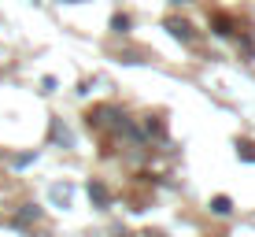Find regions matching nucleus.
Wrapping results in <instances>:
<instances>
[{
    "label": "nucleus",
    "mask_w": 255,
    "mask_h": 237,
    "mask_svg": "<svg viewBox=\"0 0 255 237\" xmlns=\"http://www.w3.org/2000/svg\"><path fill=\"white\" fill-rule=\"evenodd\" d=\"M166 30H170L178 41H189V37H192V30H189L185 22H178V19H170V22H166Z\"/></svg>",
    "instance_id": "2"
},
{
    "label": "nucleus",
    "mask_w": 255,
    "mask_h": 237,
    "mask_svg": "<svg viewBox=\"0 0 255 237\" xmlns=\"http://www.w3.org/2000/svg\"><path fill=\"white\" fill-rule=\"evenodd\" d=\"M174 4H185V0H174Z\"/></svg>",
    "instance_id": "5"
},
{
    "label": "nucleus",
    "mask_w": 255,
    "mask_h": 237,
    "mask_svg": "<svg viewBox=\"0 0 255 237\" xmlns=\"http://www.w3.org/2000/svg\"><path fill=\"white\" fill-rule=\"evenodd\" d=\"M89 200H93L96 208H108V204H111V193L104 189L100 182H89Z\"/></svg>",
    "instance_id": "1"
},
{
    "label": "nucleus",
    "mask_w": 255,
    "mask_h": 237,
    "mask_svg": "<svg viewBox=\"0 0 255 237\" xmlns=\"http://www.w3.org/2000/svg\"><path fill=\"white\" fill-rule=\"evenodd\" d=\"M211 212H215V215H230V212H233L230 197H215V200H211Z\"/></svg>",
    "instance_id": "3"
},
{
    "label": "nucleus",
    "mask_w": 255,
    "mask_h": 237,
    "mask_svg": "<svg viewBox=\"0 0 255 237\" xmlns=\"http://www.w3.org/2000/svg\"><path fill=\"white\" fill-rule=\"evenodd\" d=\"M111 26H115V33H126V30H129V19H126V15H115Z\"/></svg>",
    "instance_id": "4"
}]
</instances>
